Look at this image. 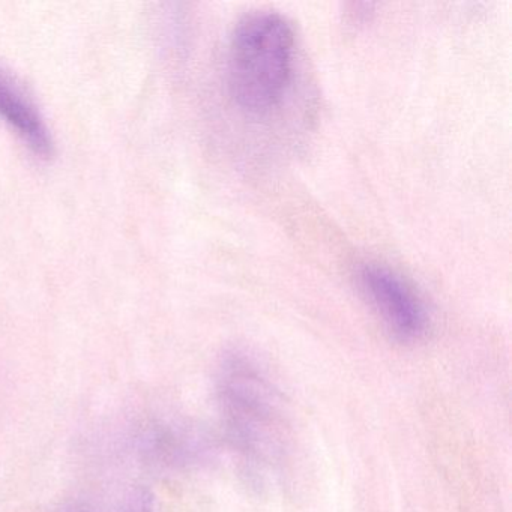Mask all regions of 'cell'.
<instances>
[{"label":"cell","mask_w":512,"mask_h":512,"mask_svg":"<svg viewBox=\"0 0 512 512\" xmlns=\"http://www.w3.org/2000/svg\"><path fill=\"white\" fill-rule=\"evenodd\" d=\"M217 400L236 454L253 475H272L289 439L283 400L271 377L253 356L233 350L218 367Z\"/></svg>","instance_id":"6da1fadb"},{"label":"cell","mask_w":512,"mask_h":512,"mask_svg":"<svg viewBox=\"0 0 512 512\" xmlns=\"http://www.w3.org/2000/svg\"><path fill=\"white\" fill-rule=\"evenodd\" d=\"M295 58L292 26L275 11H254L239 20L230 37L227 83L242 110L266 113L283 100Z\"/></svg>","instance_id":"7a4b0ae2"},{"label":"cell","mask_w":512,"mask_h":512,"mask_svg":"<svg viewBox=\"0 0 512 512\" xmlns=\"http://www.w3.org/2000/svg\"><path fill=\"white\" fill-rule=\"evenodd\" d=\"M359 290L383 325L403 341L418 340L427 329L424 302L394 269L365 262L356 271Z\"/></svg>","instance_id":"3957f363"},{"label":"cell","mask_w":512,"mask_h":512,"mask_svg":"<svg viewBox=\"0 0 512 512\" xmlns=\"http://www.w3.org/2000/svg\"><path fill=\"white\" fill-rule=\"evenodd\" d=\"M0 119L16 131L37 157H53L55 140L43 113L16 77L4 68H0Z\"/></svg>","instance_id":"277c9868"},{"label":"cell","mask_w":512,"mask_h":512,"mask_svg":"<svg viewBox=\"0 0 512 512\" xmlns=\"http://www.w3.org/2000/svg\"><path fill=\"white\" fill-rule=\"evenodd\" d=\"M61 512H158L154 494L139 484L101 488L71 500Z\"/></svg>","instance_id":"5b68a950"}]
</instances>
